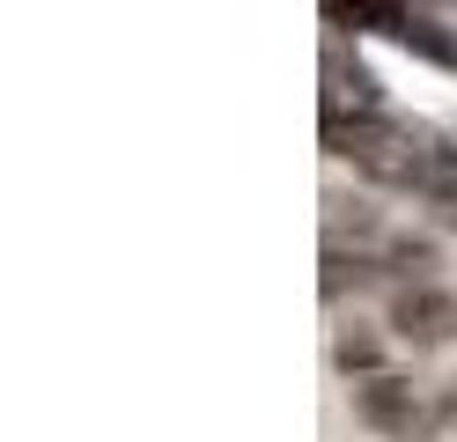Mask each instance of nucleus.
Wrapping results in <instances>:
<instances>
[{"mask_svg": "<svg viewBox=\"0 0 457 442\" xmlns=\"http://www.w3.org/2000/svg\"><path fill=\"white\" fill-rule=\"evenodd\" d=\"M354 405H361V421L377 428V435H398V442H413L420 421H428L420 398H413V383H398V376H369Z\"/></svg>", "mask_w": 457, "mask_h": 442, "instance_id": "f257e3e1", "label": "nucleus"}, {"mask_svg": "<svg viewBox=\"0 0 457 442\" xmlns=\"http://www.w3.org/2000/svg\"><path fill=\"white\" fill-rule=\"evenodd\" d=\"M391 324H398V339L436 346V339L457 332V303H443V295H398V303H391Z\"/></svg>", "mask_w": 457, "mask_h": 442, "instance_id": "f03ea898", "label": "nucleus"}, {"mask_svg": "<svg viewBox=\"0 0 457 442\" xmlns=\"http://www.w3.org/2000/svg\"><path fill=\"white\" fill-rule=\"evenodd\" d=\"M325 15L339 29H384V38H398L406 29V0H325Z\"/></svg>", "mask_w": 457, "mask_h": 442, "instance_id": "7ed1b4c3", "label": "nucleus"}]
</instances>
